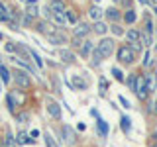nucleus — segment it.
I'll list each match as a JSON object with an SVG mask.
<instances>
[{
	"instance_id": "4468645a",
	"label": "nucleus",
	"mask_w": 157,
	"mask_h": 147,
	"mask_svg": "<svg viewBox=\"0 0 157 147\" xmlns=\"http://www.w3.org/2000/svg\"><path fill=\"white\" fill-rule=\"evenodd\" d=\"M51 18L57 26H65L67 24V18H65V12H51Z\"/></svg>"
},
{
	"instance_id": "72a5a7b5",
	"label": "nucleus",
	"mask_w": 157,
	"mask_h": 147,
	"mask_svg": "<svg viewBox=\"0 0 157 147\" xmlns=\"http://www.w3.org/2000/svg\"><path fill=\"white\" fill-rule=\"evenodd\" d=\"M106 86H108V82H106V78H100V90L104 92L106 90Z\"/></svg>"
},
{
	"instance_id": "ea45409f",
	"label": "nucleus",
	"mask_w": 157,
	"mask_h": 147,
	"mask_svg": "<svg viewBox=\"0 0 157 147\" xmlns=\"http://www.w3.org/2000/svg\"><path fill=\"white\" fill-rule=\"evenodd\" d=\"M151 2H157V0H151Z\"/></svg>"
},
{
	"instance_id": "393cba45",
	"label": "nucleus",
	"mask_w": 157,
	"mask_h": 147,
	"mask_svg": "<svg viewBox=\"0 0 157 147\" xmlns=\"http://www.w3.org/2000/svg\"><path fill=\"white\" fill-rule=\"evenodd\" d=\"M106 24H102V22H94V32L96 33H100V36H102V33H106Z\"/></svg>"
},
{
	"instance_id": "6ab92c4d",
	"label": "nucleus",
	"mask_w": 157,
	"mask_h": 147,
	"mask_svg": "<svg viewBox=\"0 0 157 147\" xmlns=\"http://www.w3.org/2000/svg\"><path fill=\"white\" fill-rule=\"evenodd\" d=\"M88 16H90L92 20H96V22H100V16H102V10L98 6H92L90 10H88Z\"/></svg>"
},
{
	"instance_id": "7c9ffc66",
	"label": "nucleus",
	"mask_w": 157,
	"mask_h": 147,
	"mask_svg": "<svg viewBox=\"0 0 157 147\" xmlns=\"http://www.w3.org/2000/svg\"><path fill=\"white\" fill-rule=\"evenodd\" d=\"M65 18H67V22H71V24H75V22H77L75 12H71V10H67V12H65Z\"/></svg>"
},
{
	"instance_id": "e433bc0d",
	"label": "nucleus",
	"mask_w": 157,
	"mask_h": 147,
	"mask_svg": "<svg viewBox=\"0 0 157 147\" xmlns=\"http://www.w3.org/2000/svg\"><path fill=\"white\" fill-rule=\"evenodd\" d=\"M29 135H32V137H37V135H39V131H37V130H32V134H29Z\"/></svg>"
},
{
	"instance_id": "dca6fc26",
	"label": "nucleus",
	"mask_w": 157,
	"mask_h": 147,
	"mask_svg": "<svg viewBox=\"0 0 157 147\" xmlns=\"http://www.w3.org/2000/svg\"><path fill=\"white\" fill-rule=\"evenodd\" d=\"M59 57H61L63 63H73L75 61V55H73L71 51H67V49H61V51H59Z\"/></svg>"
},
{
	"instance_id": "4c0bfd02",
	"label": "nucleus",
	"mask_w": 157,
	"mask_h": 147,
	"mask_svg": "<svg viewBox=\"0 0 157 147\" xmlns=\"http://www.w3.org/2000/svg\"><path fill=\"white\" fill-rule=\"evenodd\" d=\"M151 110H155V112H157V102H153V108H151Z\"/></svg>"
},
{
	"instance_id": "58836bf2",
	"label": "nucleus",
	"mask_w": 157,
	"mask_h": 147,
	"mask_svg": "<svg viewBox=\"0 0 157 147\" xmlns=\"http://www.w3.org/2000/svg\"><path fill=\"white\" fill-rule=\"evenodd\" d=\"M114 2H120V0H114Z\"/></svg>"
},
{
	"instance_id": "20e7f679",
	"label": "nucleus",
	"mask_w": 157,
	"mask_h": 147,
	"mask_svg": "<svg viewBox=\"0 0 157 147\" xmlns=\"http://www.w3.org/2000/svg\"><path fill=\"white\" fill-rule=\"evenodd\" d=\"M14 82L20 86V88H29L32 86V78L29 75H26V71H14Z\"/></svg>"
},
{
	"instance_id": "412c9836",
	"label": "nucleus",
	"mask_w": 157,
	"mask_h": 147,
	"mask_svg": "<svg viewBox=\"0 0 157 147\" xmlns=\"http://www.w3.org/2000/svg\"><path fill=\"white\" fill-rule=\"evenodd\" d=\"M106 18L112 20V22H116V20H120V12H118L116 8H108L106 10Z\"/></svg>"
},
{
	"instance_id": "f8f14e48",
	"label": "nucleus",
	"mask_w": 157,
	"mask_h": 147,
	"mask_svg": "<svg viewBox=\"0 0 157 147\" xmlns=\"http://www.w3.org/2000/svg\"><path fill=\"white\" fill-rule=\"evenodd\" d=\"M0 147H16V137H14L12 131H6V135H4V141H2V145Z\"/></svg>"
},
{
	"instance_id": "9b49d317",
	"label": "nucleus",
	"mask_w": 157,
	"mask_h": 147,
	"mask_svg": "<svg viewBox=\"0 0 157 147\" xmlns=\"http://www.w3.org/2000/svg\"><path fill=\"white\" fill-rule=\"evenodd\" d=\"M16 137V145H26V143H32V137H29L26 131H18V135H14Z\"/></svg>"
},
{
	"instance_id": "cd10ccee",
	"label": "nucleus",
	"mask_w": 157,
	"mask_h": 147,
	"mask_svg": "<svg viewBox=\"0 0 157 147\" xmlns=\"http://www.w3.org/2000/svg\"><path fill=\"white\" fill-rule=\"evenodd\" d=\"M112 75H114V77H116V81H120V82H124V81H126V78H124V75H122V71H120L118 67H114V69H112Z\"/></svg>"
},
{
	"instance_id": "2eb2a0df",
	"label": "nucleus",
	"mask_w": 157,
	"mask_h": 147,
	"mask_svg": "<svg viewBox=\"0 0 157 147\" xmlns=\"http://www.w3.org/2000/svg\"><path fill=\"white\" fill-rule=\"evenodd\" d=\"M36 2H37V0H29V2H28V6H26V14H28V18L37 16V6H36Z\"/></svg>"
},
{
	"instance_id": "7ed1b4c3",
	"label": "nucleus",
	"mask_w": 157,
	"mask_h": 147,
	"mask_svg": "<svg viewBox=\"0 0 157 147\" xmlns=\"http://www.w3.org/2000/svg\"><path fill=\"white\" fill-rule=\"evenodd\" d=\"M134 59H136V51L130 45H124L118 49V61L120 63H134Z\"/></svg>"
},
{
	"instance_id": "a19ab883",
	"label": "nucleus",
	"mask_w": 157,
	"mask_h": 147,
	"mask_svg": "<svg viewBox=\"0 0 157 147\" xmlns=\"http://www.w3.org/2000/svg\"><path fill=\"white\" fill-rule=\"evenodd\" d=\"M155 135H157V130H155Z\"/></svg>"
},
{
	"instance_id": "c85d7f7f",
	"label": "nucleus",
	"mask_w": 157,
	"mask_h": 147,
	"mask_svg": "<svg viewBox=\"0 0 157 147\" xmlns=\"http://www.w3.org/2000/svg\"><path fill=\"white\" fill-rule=\"evenodd\" d=\"M100 61H102V57L100 55H98V51H96V49H94V51H92V61H90V65H100Z\"/></svg>"
},
{
	"instance_id": "c9c22d12",
	"label": "nucleus",
	"mask_w": 157,
	"mask_h": 147,
	"mask_svg": "<svg viewBox=\"0 0 157 147\" xmlns=\"http://www.w3.org/2000/svg\"><path fill=\"white\" fill-rule=\"evenodd\" d=\"M112 32H114L116 36H122V28H118V26H112Z\"/></svg>"
},
{
	"instance_id": "0eeeda50",
	"label": "nucleus",
	"mask_w": 157,
	"mask_h": 147,
	"mask_svg": "<svg viewBox=\"0 0 157 147\" xmlns=\"http://www.w3.org/2000/svg\"><path fill=\"white\" fill-rule=\"evenodd\" d=\"M71 85H73V88H77V90H86V88H88V81H85L82 77L75 75L71 78Z\"/></svg>"
},
{
	"instance_id": "1a4fd4ad",
	"label": "nucleus",
	"mask_w": 157,
	"mask_h": 147,
	"mask_svg": "<svg viewBox=\"0 0 157 147\" xmlns=\"http://www.w3.org/2000/svg\"><path fill=\"white\" fill-rule=\"evenodd\" d=\"M37 29H39L41 33H45V36H51V33L57 32V28H53L49 22H39V24H37Z\"/></svg>"
},
{
	"instance_id": "423d86ee",
	"label": "nucleus",
	"mask_w": 157,
	"mask_h": 147,
	"mask_svg": "<svg viewBox=\"0 0 157 147\" xmlns=\"http://www.w3.org/2000/svg\"><path fill=\"white\" fill-rule=\"evenodd\" d=\"M47 112H49V116L55 118V120L61 118V106H59L55 100H47Z\"/></svg>"
},
{
	"instance_id": "b1692460",
	"label": "nucleus",
	"mask_w": 157,
	"mask_h": 147,
	"mask_svg": "<svg viewBox=\"0 0 157 147\" xmlns=\"http://www.w3.org/2000/svg\"><path fill=\"white\" fill-rule=\"evenodd\" d=\"M136 18H137V16H136L134 10H128V12L124 14V20H126L128 24H134V22H136Z\"/></svg>"
},
{
	"instance_id": "a211bd4d",
	"label": "nucleus",
	"mask_w": 157,
	"mask_h": 147,
	"mask_svg": "<svg viewBox=\"0 0 157 147\" xmlns=\"http://www.w3.org/2000/svg\"><path fill=\"white\" fill-rule=\"evenodd\" d=\"M96 124H98V131H100V135L106 137L108 135V124L102 120V118H96Z\"/></svg>"
},
{
	"instance_id": "6e6552de",
	"label": "nucleus",
	"mask_w": 157,
	"mask_h": 147,
	"mask_svg": "<svg viewBox=\"0 0 157 147\" xmlns=\"http://www.w3.org/2000/svg\"><path fill=\"white\" fill-rule=\"evenodd\" d=\"M47 39H49V43H53V45H61V43H67L65 33H61V32H55V33H51V36H47Z\"/></svg>"
},
{
	"instance_id": "39448f33",
	"label": "nucleus",
	"mask_w": 157,
	"mask_h": 147,
	"mask_svg": "<svg viewBox=\"0 0 157 147\" xmlns=\"http://www.w3.org/2000/svg\"><path fill=\"white\" fill-rule=\"evenodd\" d=\"M61 134L65 135L63 139H65V143H67V145H75L77 135H75V131H73V127H71V126H63V127H61Z\"/></svg>"
},
{
	"instance_id": "79ce46f5",
	"label": "nucleus",
	"mask_w": 157,
	"mask_h": 147,
	"mask_svg": "<svg viewBox=\"0 0 157 147\" xmlns=\"http://www.w3.org/2000/svg\"><path fill=\"white\" fill-rule=\"evenodd\" d=\"M155 147H157V145H155Z\"/></svg>"
},
{
	"instance_id": "a878e982",
	"label": "nucleus",
	"mask_w": 157,
	"mask_h": 147,
	"mask_svg": "<svg viewBox=\"0 0 157 147\" xmlns=\"http://www.w3.org/2000/svg\"><path fill=\"white\" fill-rule=\"evenodd\" d=\"M128 39H130L132 43H136L137 39H140V32H137V29H130V32H128Z\"/></svg>"
},
{
	"instance_id": "c756f323",
	"label": "nucleus",
	"mask_w": 157,
	"mask_h": 147,
	"mask_svg": "<svg viewBox=\"0 0 157 147\" xmlns=\"http://www.w3.org/2000/svg\"><path fill=\"white\" fill-rule=\"evenodd\" d=\"M28 120H29V114H28V112H22V114L16 116V122H18V124H24V122H28Z\"/></svg>"
},
{
	"instance_id": "f257e3e1",
	"label": "nucleus",
	"mask_w": 157,
	"mask_h": 147,
	"mask_svg": "<svg viewBox=\"0 0 157 147\" xmlns=\"http://www.w3.org/2000/svg\"><path fill=\"white\" fill-rule=\"evenodd\" d=\"M132 90L137 94V98L140 100H145L147 98V86H145V78H144V75H136V82H134V88Z\"/></svg>"
},
{
	"instance_id": "9d476101",
	"label": "nucleus",
	"mask_w": 157,
	"mask_h": 147,
	"mask_svg": "<svg viewBox=\"0 0 157 147\" xmlns=\"http://www.w3.org/2000/svg\"><path fill=\"white\" fill-rule=\"evenodd\" d=\"M88 32H90V28H88V24H77V28H75V37H85V36H88Z\"/></svg>"
},
{
	"instance_id": "ddd939ff",
	"label": "nucleus",
	"mask_w": 157,
	"mask_h": 147,
	"mask_svg": "<svg viewBox=\"0 0 157 147\" xmlns=\"http://www.w3.org/2000/svg\"><path fill=\"white\" fill-rule=\"evenodd\" d=\"M92 51H94V43H92V41H82V45H81V55H82V57H88Z\"/></svg>"
},
{
	"instance_id": "f704fd0d",
	"label": "nucleus",
	"mask_w": 157,
	"mask_h": 147,
	"mask_svg": "<svg viewBox=\"0 0 157 147\" xmlns=\"http://www.w3.org/2000/svg\"><path fill=\"white\" fill-rule=\"evenodd\" d=\"M120 102H122V106H124V108H130V102L126 100V96H120Z\"/></svg>"
},
{
	"instance_id": "2f4dec72",
	"label": "nucleus",
	"mask_w": 157,
	"mask_h": 147,
	"mask_svg": "<svg viewBox=\"0 0 157 147\" xmlns=\"http://www.w3.org/2000/svg\"><path fill=\"white\" fill-rule=\"evenodd\" d=\"M29 53H32V57H33V61H36V65H37V67H43V61H41V57H39L36 51H29Z\"/></svg>"
},
{
	"instance_id": "f03ea898",
	"label": "nucleus",
	"mask_w": 157,
	"mask_h": 147,
	"mask_svg": "<svg viewBox=\"0 0 157 147\" xmlns=\"http://www.w3.org/2000/svg\"><path fill=\"white\" fill-rule=\"evenodd\" d=\"M96 51H98V55H100L102 59H104V57H110L112 51H114V41H112V39H108V37H104L100 43H98Z\"/></svg>"
},
{
	"instance_id": "bb28decb",
	"label": "nucleus",
	"mask_w": 157,
	"mask_h": 147,
	"mask_svg": "<svg viewBox=\"0 0 157 147\" xmlns=\"http://www.w3.org/2000/svg\"><path fill=\"white\" fill-rule=\"evenodd\" d=\"M43 139H45V147H57V143H55V139H53L51 134H45Z\"/></svg>"
},
{
	"instance_id": "aec40b11",
	"label": "nucleus",
	"mask_w": 157,
	"mask_h": 147,
	"mask_svg": "<svg viewBox=\"0 0 157 147\" xmlns=\"http://www.w3.org/2000/svg\"><path fill=\"white\" fill-rule=\"evenodd\" d=\"M0 22H10V12L2 2H0Z\"/></svg>"
},
{
	"instance_id": "f3484780",
	"label": "nucleus",
	"mask_w": 157,
	"mask_h": 147,
	"mask_svg": "<svg viewBox=\"0 0 157 147\" xmlns=\"http://www.w3.org/2000/svg\"><path fill=\"white\" fill-rule=\"evenodd\" d=\"M120 127H122V131L130 134V130H132V120H130L128 116H122V118H120Z\"/></svg>"
},
{
	"instance_id": "5701e85b",
	"label": "nucleus",
	"mask_w": 157,
	"mask_h": 147,
	"mask_svg": "<svg viewBox=\"0 0 157 147\" xmlns=\"http://www.w3.org/2000/svg\"><path fill=\"white\" fill-rule=\"evenodd\" d=\"M0 77H2V82H4V85H8V82H10V71L4 65H0Z\"/></svg>"
},
{
	"instance_id": "473e14b6",
	"label": "nucleus",
	"mask_w": 157,
	"mask_h": 147,
	"mask_svg": "<svg viewBox=\"0 0 157 147\" xmlns=\"http://www.w3.org/2000/svg\"><path fill=\"white\" fill-rule=\"evenodd\" d=\"M82 45V39L81 37H73V47H81Z\"/></svg>"
},
{
	"instance_id": "4be33fe9",
	"label": "nucleus",
	"mask_w": 157,
	"mask_h": 147,
	"mask_svg": "<svg viewBox=\"0 0 157 147\" xmlns=\"http://www.w3.org/2000/svg\"><path fill=\"white\" fill-rule=\"evenodd\" d=\"M49 10H51V12H65V8H63V2H61V0H53L51 6H49Z\"/></svg>"
}]
</instances>
